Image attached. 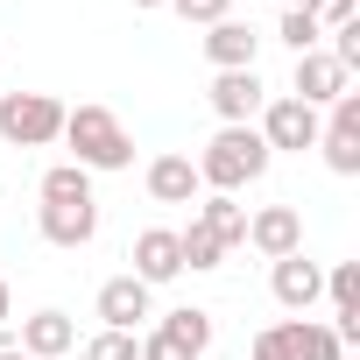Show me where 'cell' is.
<instances>
[{"label":"cell","mask_w":360,"mask_h":360,"mask_svg":"<svg viewBox=\"0 0 360 360\" xmlns=\"http://www.w3.org/2000/svg\"><path fill=\"white\" fill-rule=\"evenodd\" d=\"M57 141H71V162L78 169H127L134 162V134L106 106H64V134Z\"/></svg>","instance_id":"obj_1"},{"label":"cell","mask_w":360,"mask_h":360,"mask_svg":"<svg viewBox=\"0 0 360 360\" xmlns=\"http://www.w3.org/2000/svg\"><path fill=\"white\" fill-rule=\"evenodd\" d=\"M269 169V141H262V127H219L212 141H205V155H198V184H212V191H248L255 176Z\"/></svg>","instance_id":"obj_2"},{"label":"cell","mask_w":360,"mask_h":360,"mask_svg":"<svg viewBox=\"0 0 360 360\" xmlns=\"http://www.w3.org/2000/svg\"><path fill=\"white\" fill-rule=\"evenodd\" d=\"M64 134V106L50 92H8L0 99V141H15V148H50Z\"/></svg>","instance_id":"obj_3"},{"label":"cell","mask_w":360,"mask_h":360,"mask_svg":"<svg viewBox=\"0 0 360 360\" xmlns=\"http://www.w3.org/2000/svg\"><path fill=\"white\" fill-rule=\"evenodd\" d=\"M318 106H304V99H269L262 106V141H269V155L276 148H290V155H304V148H318Z\"/></svg>","instance_id":"obj_4"},{"label":"cell","mask_w":360,"mask_h":360,"mask_svg":"<svg viewBox=\"0 0 360 360\" xmlns=\"http://www.w3.org/2000/svg\"><path fill=\"white\" fill-rule=\"evenodd\" d=\"M318 148L339 176H360V92H339L332 99V120L318 127Z\"/></svg>","instance_id":"obj_5"},{"label":"cell","mask_w":360,"mask_h":360,"mask_svg":"<svg viewBox=\"0 0 360 360\" xmlns=\"http://www.w3.org/2000/svg\"><path fill=\"white\" fill-rule=\"evenodd\" d=\"M205 99H212V113L226 127H255V113L269 106V85H262V71H219Z\"/></svg>","instance_id":"obj_6"},{"label":"cell","mask_w":360,"mask_h":360,"mask_svg":"<svg viewBox=\"0 0 360 360\" xmlns=\"http://www.w3.org/2000/svg\"><path fill=\"white\" fill-rule=\"evenodd\" d=\"M339 92H353V78H346L325 50H304V57H297V78H290V99H304V106H332Z\"/></svg>","instance_id":"obj_7"},{"label":"cell","mask_w":360,"mask_h":360,"mask_svg":"<svg viewBox=\"0 0 360 360\" xmlns=\"http://www.w3.org/2000/svg\"><path fill=\"white\" fill-rule=\"evenodd\" d=\"M248 240H255V255H269V262L297 255V248H304V219H297V205H262V212L248 219Z\"/></svg>","instance_id":"obj_8"},{"label":"cell","mask_w":360,"mask_h":360,"mask_svg":"<svg viewBox=\"0 0 360 360\" xmlns=\"http://www.w3.org/2000/svg\"><path fill=\"white\" fill-rule=\"evenodd\" d=\"M269 290H276V304H283V311H311V304H318V290H325V269H318V262H304V248H297V255H283V262L269 269Z\"/></svg>","instance_id":"obj_9"},{"label":"cell","mask_w":360,"mask_h":360,"mask_svg":"<svg viewBox=\"0 0 360 360\" xmlns=\"http://www.w3.org/2000/svg\"><path fill=\"white\" fill-rule=\"evenodd\" d=\"M176 276H184V255H176V233L169 226H148L141 240H134V283H176Z\"/></svg>","instance_id":"obj_10"},{"label":"cell","mask_w":360,"mask_h":360,"mask_svg":"<svg viewBox=\"0 0 360 360\" xmlns=\"http://www.w3.org/2000/svg\"><path fill=\"white\" fill-rule=\"evenodd\" d=\"M99 318H106V332H134L141 318H155L148 311V283H134V276L99 283Z\"/></svg>","instance_id":"obj_11"},{"label":"cell","mask_w":360,"mask_h":360,"mask_svg":"<svg viewBox=\"0 0 360 360\" xmlns=\"http://www.w3.org/2000/svg\"><path fill=\"white\" fill-rule=\"evenodd\" d=\"M205 184H198V162L191 155H155L148 162V198L155 205H191Z\"/></svg>","instance_id":"obj_12"},{"label":"cell","mask_w":360,"mask_h":360,"mask_svg":"<svg viewBox=\"0 0 360 360\" xmlns=\"http://www.w3.org/2000/svg\"><path fill=\"white\" fill-rule=\"evenodd\" d=\"M255 50H262V36H255L248 22H233V15L205 29V57H212L219 71H255Z\"/></svg>","instance_id":"obj_13"},{"label":"cell","mask_w":360,"mask_h":360,"mask_svg":"<svg viewBox=\"0 0 360 360\" xmlns=\"http://www.w3.org/2000/svg\"><path fill=\"white\" fill-rule=\"evenodd\" d=\"M36 226H43L50 248H85V240L99 233V198H92V205H43Z\"/></svg>","instance_id":"obj_14"},{"label":"cell","mask_w":360,"mask_h":360,"mask_svg":"<svg viewBox=\"0 0 360 360\" xmlns=\"http://www.w3.org/2000/svg\"><path fill=\"white\" fill-rule=\"evenodd\" d=\"M71 346H78V325H71L64 311L22 318V353H29V360H57V353H71Z\"/></svg>","instance_id":"obj_15"},{"label":"cell","mask_w":360,"mask_h":360,"mask_svg":"<svg viewBox=\"0 0 360 360\" xmlns=\"http://www.w3.org/2000/svg\"><path fill=\"white\" fill-rule=\"evenodd\" d=\"M276 332H283L290 360H346V346L332 339V325H311V318H290V325H276Z\"/></svg>","instance_id":"obj_16"},{"label":"cell","mask_w":360,"mask_h":360,"mask_svg":"<svg viewBox=\"0 0 360 360\" xmlns=\"http://www.w3.org/2000/svg\"><path fill=\"white\" fill-rule=\"evenodd\" d=\"M198 226H205L219 248H240V240H248V205L219 191V198H205V205H198Z\"/></svg>","instance_id":"obj_17"},{"label":"cell","mask_w":360,"mask_h":360,"mask_svg":"<svg viewBox=\"0 0 360 360\" xmlns=\"http://www.w3.org/2000/svg\"><path fill=\"white\" fill-rule=\"evenodd\" d=\"M43 205H92V169H78V162L43 169Z\"/></svg>","instance_id":"obj_18"},{"label":"cell","mask_w":360,"mask_h":360,"mask_svg":"<svg viewBox=\"0 0 360 360\" xmlns=\"http://www.w3.org/2000/svg\"><path fill=\"white\" fill-rule=\"evenodd\" d=\"M155 332H169L184 353H205V346H212V311H169Z\"/></svg>","instance_id":"obj_19"},{"label":"cell","mask_w":360,"mask_h":360,"mask_svg":"<svg viewBox=\"0 0 360 360\" xmlns=\"http://www.w3.org/2000/svg\"><path fill=\"white\" fill-rule=\"evenodd\" d=\"M176 255H184V269H219V262H226V248H219V240H212L198 219L176 233Z\"/></svg>","instance_id":"obj_20"},{"label":"cell","mask_w":360,"mask_h":360,"mask_svg":"<svg viewBox=\"0 0 360 360\" xmlns=\"http://www.w3.org/2000/svg\"><path fill=\"white\" fill-rule=\"evenodd\" d=\"M283 43H290V50H297V57H304V50H318V43H325V29H318V22H311V15H304V8H297V0H290V8H283Z\"/></svg>","instance_id":"obj_21"},{"label":"cell","mask_w":360,"mask_h":360,"mask_svg":"<svg viewBox=\"0 0 360 360\" xmlns=\"http://www.w3.org/2000/svg\"><path fill=\"white\" fill-rule=\"evenodd\" d=\"M325 57H332V64H339V71H346V78H353V71H360V15H353V22H339V29H332V50H325Z\"/></svg>","instance_id":"obj_22"},{"label":"cell","mask_w":360,"mask_h":360,"mask_svg":"<svg viewBox=\"0 0 360 360\" xmlns=\"http://www.w3.org/2000/svg\"><path fill=\"white\" fill-rule=\"evenodd\" d=\"M325 290H332V311H360V262H339L325 276Z\"/></svg>","instance_id":"obj_23"},{"label":"cell","mask_w":360,"mask_h":360,"mask_svg":"<svg viewBox=\"0 0 360 360\" xmlns=\"http://www.w3.org/2000/svg\"><path fill=\"white\" fill-rule=\"evenodd\" d=\"M134 360H198V353H184L169 332H155V325H148V332L134 339Z\"/></svg>","instance_id":"obj_24"},{"label":"cell","mask_w":360,"mask_h":360,"mask_svg":"<svg viewBox=\"0 0 360 360\" xmlns=\"http://www.w3.org/2000/svg\"><path fill=\"white\" fill-rule=\"evenodd\" d=\"M297 8H304L318 29H339V22H353V15H360V0H297Z\"/></svg>","instance_id":"obj_25"},{"label":"cell","mask_w":360,"mask_h":360,"mask_svg":"<svg viewBox=\"0 0 360 360\" xmlns=\"http://www.w3.org/2000/svg\"><path fill=\"white\" fill-rule=\"evenodd\" d=\"M85 360H134V332H99L85 346Z\"/></svg>","instance_id":"obj_26"},{"label":"cell","mask_w":360,"mask_h":360,"mask_svg":"<svg viewBox=\"0 0 360 360\" xmlns=\"http://www.w3.org/2000/svg\"><path fill=\"white\" fill-rule=\"evenodd\" d=\"M169 8L184 15V22H205V29H212V22H226V8H233V0H169Z\"/></svg>","instance_id":"obj_27"},{"label":"cell","mask_w":360,"mask_h":360,"mask_svg":"<svg viewBox=\"0 0 360 360\" xmlns=\"http://www.w3.org/2000/svg\"><path fill=\"white\" fill-rule=\"evenodd\" d=\"M255 360H290V346H283V332L269 325V332H255V346H248Z\"/></svg>","instance_id":"obj_28"},{"label":"cell","mask_w":360,"mask_h":360,"mask_svg":"<svg viewBox=\"0 0 360 360\" xmlns=\"http://www.w3.org/2000/svg\"><path fill=\"white\" fill-rule=\"evenodd\" d=\"M0 360H29V353H22V346H0Z\"/></svg>","instance_id":"obj_29"},{"label":"cell","mask_w":360,"mask_h":360,"mask_svg":"<svg viewBox=\"0 0 360 360\" xmlns=\"http://www.w3.org/2000/svg\"><path fill=\"white\" fill-rule=\"evenodd\" d=\"M0 325H8V283H0Z\"/></svg>","instance_id":"obj_30"},{"label":"cell","mask_w":360,"mask_h":360,"mask_svg":"<svg viewBox=\"0 0 360 360\" xmlns=\"http://www.w3.org/2000/svg\"><path fill=\"white\" fill-rule=\"evenodd\" d=\"M134 8H169V0H134Z\"/></svg>","instance_id":"obj_31"}]
</instances>
